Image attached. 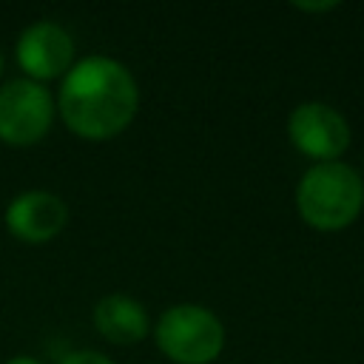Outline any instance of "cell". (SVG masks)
I'll list each match as a JSON object with an SVG mask.
<instances>
[{"mask_svg": "<svg viewBox=\"0 0 364 364\" xmlns=\"http://www.w3.org/2000/svg\"><path fill=\"white\" fill-rule=\"evenodd\" d=\"M57 114L63 125L88 142L122 134L139 108V85L131 68L105 54L80 57L60 80Z\"/></svg>", "mask_w": 364, "mask_h": 364, "instance_id": "cell-1", "label": "cell"}, {"mask_svg": "<svg viewBox=\"0 0 364 364\" xmlns=\"http://www.w3.org/2000/svg\"><path fill=\"white\" fill-rule=\"evenodd\" d=\"M364 208V179L361 173L336 159L313 162L296 185V210L301 222L321 233H336L350 228Z\"/></svg>", "mask_w": 364, "mask_h": 364, "instance_id": "cell-2", "label": "cell"}, {"mask_svg": "<svg viewBox=\"0 0 364 364\" xmlns=\"http://www.w3.org/2000/svg\"><path fill=\"white\" fill-rule=\"evenodd\" d=\"M154 341L173 364H210L225 350V324L213 310L185 301L162 310Z\"/></svg>", "mask_w": 364, "mask_h": 364, "instance_id": "cell-3", "label": "cell"}, {"mask_svg": "<svg viewBox=\"0 0 364 364\" xmlns=\"http://www.w3.org/2000/svg\"><path fill=\"white\" fill-rule=\"evenodd\" d=\"M54 94L28 77H17L0 85V142L11 148L37 145L54 125Z\"/></svg>", "mask_w": 364, "mask_h": 364, "instance_id": "cell-4", "label": "cell"}, {"mask_svg": "<svg viewBox=\"0 0 364 364\" xmlns=\"http://www.w3.org/2000/svg\"><path fill=\"white\" fill-rule=\"evenodd\" d=\"M287 136L293 148L313 162H336L353 142V131L344 114L318 100L301 102L290 111Z\"/></svg>", "mask_w": 364, "mask_h": 364, "instance_id": "cell-5", "label": "cell"}, {"mask_svg": "<svg viewBox=\"0 0 364 364\" xmlns=\"http://www.w3.org/2000/svg\"><path fill=\"white\" fill-rule=\"evenodd\" d=\"M14 57L28 80L46 85L48 80H63L68 74V68L77 63V48L65 26L57 20H37L20 31Z\"/></svg>", "mask_w": 364, "mask_h": 364, "instance_id": "cell-6", "label": "cell"}, {"mask_svg": "<svg viewBox=\"0 0 364 364\" xmlns=\"http://www.w3.org/2000/svg\"><path fill=\"white\" fill-rule=\"evenodd\" d=\"M3 222L14 239L43 245L60 236L68 225V205L51 191H23L6 205Z\"/></svg>", "mask_w": 364, "mask_h": 364, "instance_id": "cell-7", "label": "cell"}, {"mask_svg": "<svg viewBox=\"0 0 364 364\" xmlns=\"http://www.w3.org/2000/svg\"><path fill=\"white\" fill-rule=\"evenodd\" d=\"M91 321H94V330L105 341L119 344V347L139 344L151 330L148 310L142 307V301H136L128 293L102 296L91 310Z\"/></svg>", "mask_w": 364, "mask_h": 364, "instance_id": "cell-8", "label": "cell"}, {"mask_svg": "<svg viewBox=\"0 0 364 364\" xmlns=\"http://www.w3.org/2000/svg\"><path fill=\"white\" fill-rule=\"evenodd\" d=\"M60 364H114L108 355L97 353V350H74L68 355H63Z\"/></svg>", "mask_w": 364, "mask_h": 364, "instance_id": "cell-9", "label": "cell"}, {"mask_svg": "<svg viewBox=\"0 0 364 364\" xmlns=\"http://www.w3.org/2000/svg\"><path fill=\"white\" fill-rule=\"evenodd\" d=\"M293 9H299V11H304V14H318V11H333V9H338V3H336V0H324V3H293Z\"/></svg>", "mask_w": 364, "mask_h": 364, "instance_id": "cell-10", "label": "cell"}, {"mask_svg": "<svg viewBox=\"0 0 364 364\" xmlns=\"http://www.w3.org/2000/svg\"><path fill=\"white\" fill-rule=\"evenodd\" d=\"M6 364H43V361L34 358V355H14V358H9Z\"/></svg>", "mask_w": 364, "mask_h": 364, "instance_id": "cell-11", "label": "cell"}, {"mask_svg": "<svg viewBox=\"0 0 364 364\" xmlns=\"http://www.w3.org/2000/svg\"><path fill=\"white\" fill-rule=\"evenodd\" d=\"M0 74H3V51H0Z\"/></svg>", "mask_w": 364, "mask_h": 364, "instance_id": "cell-12", "label": "cell"}, {"mask_svg": "<svg viewBox=\"0 0 364 364\" xmlns=\"http://www.w3.org/2000/svg\"><path fill=\"white\" fill-rule=\"evenodd\" d=\"M361 179H364V176H361Z\"/></svg>", "mask_w": 364, "mask_h": 364, "instance_id": "cell-13", "label": "cell"}]
</instances>
